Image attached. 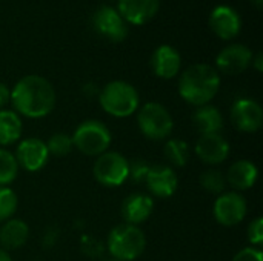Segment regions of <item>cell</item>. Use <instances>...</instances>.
Wrapping results in <instances>:
<instances>
[{
    "mask_svg": "<svg viewBox=\"0 0 263 261\" xmlns=\"http://www.w3.org/2000/svg\"><path fill=\"white\" fill-rule=\"evenodd\" d=\"M9 102L18 115L28 118H43L55 106L54 86L42 75H25L12 88Z\"/></svg>",
    "mask_w": 263,
    "mask_h": 261,
    "instance_id": "cell-1",
    "label": "cell"
},
{
    "mask_svg": "<svg viewBox=\"0 0 263 261\" xmlns=\"http://www.w3.org/2000/svg\"><path fill=\"white\" fill-rule=\"evenodd\" d=\"M220 88L219 71L208 63H196L186 68L179 78L180 97L193 105L203 106L217 95Z\"/></svg>",
    "mask_w": 263,
    "mask_h": 261,
    "instance_id": "cell-2",
    "label": "cell"
},
{
    "mask_svg": "<svg viewBox=\"0 0 263 261\" xmlns=\"http://www.w3.org/2000/svg\"><path fill=\"white\" fill-rule=\"evenodd\" d=\"M99 103L102 109L116 117V118H125L137 112L140 97L137 89L123 80H114L103 86L99 92Z\"/></svg>",
    "mask_w": 263,
    "mask_h": 261,
    "instance_id": "cell-3",
    "label": "cell"
},
{
    "mask_svg": "<svg viewBox=\"0 0 263 261\" xmlns=\"http://www.w3.org/2000/svg\"><path fill=\"white\" fill-rule=\"evenodd\" d=\"M106 248L116 260L134 261L143 254L146 248V237L139 226L122 223L114 226L108 234Z\"/></svg>",
    "mask_w": 263,
    "mask_h": 261,
    "instance_id": "cell-4",
    "label": "cell"
},
{
    "mask_svg": "<svg viewBox=\"0 0 263 261\" xmlns=\"http://www.w3.org/2000/svg\"><path fill=\"white\" fill-rule=\"evenodd\" d=\"M72 145L88 157H99L111 146L112 135L109 128L99 120L82 122L71 135Z\"/></svg>",
    "mask_w": 263,
    "mask_h": 261,
    "instance_id": "cell-5",
    "label": "cell"
},
{
    "mask_svg": "<svg viewBox=\"0 0 263 261\" xmlns=\"http://www.w3.org/2000/svg\"><path fill=\"white\" fill-rule=\"evenodd\" d=\"M137 125L140 132L154 142L166 140L174 129V122L170 111L157 102L145 103L137 112Z\"/></svg>",
    "mask_w": 263,
    "mask_h": 261,
    "instance_id": "cell-6",
    "label": "cell"
},
{
    "mask_svg": "<svg viewBox=\"0 0 263 261\" xmlns=\"http://www.w3.org/2000/svg\"><path fill=\"white\" fill-rule=\"evenodd\" d=\"M97 183L106 188L122 186L128 180V160L116 151H106L99 155L92 166Z\"/></svg>",
    "mask_w": 263,
    "mask_h": 261,
    "instance_id": "cell-7",
    "label": "cell"
},
{
    "mask_svg": "<svg viewBox=\"0 0 263 261\" xmlns=\"http://www.w3.org/2000/svg\"><path fill=\"white\" fill-rule=\"evenodd\" d=\"M247 212H248L247 200L240 192H236V191L220 194L216 198L214 208H213L216 222L227 228H233L242 223L247 217Z\"/></svg>",
    "mask_w": 263,
    "mask_h": 261,
    "instance_id": "cell-8",
    "label": "cell"
},
{
    "mask_svg": "<svg viewBox=\"0 0 263 261\" xmlns=\"http://www.w3.org/2000/svg\"><path fill=\"white\" fill-rule=\"evenodd\" d=\"M91 23L99 35L111 42H123L128 37V23L112 6H99L92 14Z\"/></svg>",
    "mask_w": 263,
    "mask_h": 261,
    "instance_id": "cell-9",
    "label": "cell"
},
{
    "mask_svg": "<svg viewBox=\"0 0 263 261\" xmlns=\"http://www.w3.org/2000/svg\"><path fill=\"white\" fill-rule=\"evenodd\" d=\"M231 122L242 132H256L262 128L263 109L254 98H237L231 106Z\"/></svg>",
    "mask_w": 263,
    "mask_h": 261,
    "instance_id": "cell-10",
    "label": "cell"
},
{
    "mask_svg": "<svg viewBox=\"0 0 263 261\" xmlns=\"http://www.w3.org/2000/svg\"><path fill=\"white\" fill-rule=\"evenodd\" d=\"M14 155L18 163V168H23L28 172L40 171L49 158L46 143L37 137H28L20 140Z\"/></svg>",
    "mask_w": 263,
    "mask_h": 261,
    "instance_id": "cell-11",
    "label": "cell"
},
{
    "mask_svg": "<svg viewBox=\"0 0 263 261\" xmlns=\"http://www.w3.org/2000/svg\"><path fill=\"white\" fill-rule=\"evenodd\" d=\"M253 57H254V52L247 45L233 43L223 48L217 54L216 69L228 75H237L250 68Z\"/></svg>",
    "mask_w": 263,
    "mask_h": 261,
    "instance_id": "cell-12",
    "label": "cell"
},
{
    "mask_svg": "<svg viewBox=\"0 0 263 261\" xmlns=\"http://www.w3.org/2000/svg\"><path fill=\"white\" fill-rule=\"evenodd\" d=\"M210 28L222 40H231L239 35L242 29L240 14L228 5L216 6L210 14Z\"/></svg>",
    "mask_w": 263,
    "mask_h": 261,
    "instance_id": "cell-13",
    "label": "cell"
},
{
    "mask_svg": "<svg viewBox=\"0 0 263 261\" xmlns=\"http://www.w3.org/2000/svg\"><path fill=\"white\" fill-rule=\"evenodd\" d=\"M145 185L151 195L157 198H170L174 195L179 186V178L174 169L168 165H154L151 166Z\"/></svg>",
    "mask_w": 263,
    "mask_h": 261,
    "instance_id": "cell-14",
    "label": "cell"
},
{
    "mask_svg": "<svg viewBox=\"0 0 263 261\" xmlns=\"http://www.w3.org/2000/svg\"><path fill=\"white\" fill-rule=\"evenodd\" d=\"M230 143L222 134L200 135L196 143V155L206 165H220L230 157Z\"/></svg>",
    "mask_w": 263,
    "mask_h": 261,
    "instance_id": "cell-15",
    "label": "cell"
},
{
    "mask_svg": "<svg viewBox=\"0 0 263 261\" xmlns=\"http://www.w3.org/2000/svg\"><path fill=\"white\" fill-rule=\"evenodd\" d=\"M160 8V0H117V11L129 25H145L154 18Z\"/></svg>",
    "mask_w": 263,
    "mask_h": 261,
    "instance_id": "cell-16",
    "label": "cell"
},
{
    "mask_svg": "<svg viewBox=\"0 0 263 261\" xmlns=\"http://www.w3.org/2000/svg\"><path fill=\"white\" fill-rule=\"evenodd\" d=\"M182 66V58L179 51L171 45H160L151 55L153 72L163 80L174 78Z\"/></svg>",
    "mask_w": 263,
    "mask_h": 261,
    "instance_id": "cell-17",
    "label": "cell"
},
{
    "mask_svg": "<svg viewBox=\"0 0 263 261\" xmlns=\"http://www.w3.org/2000/svg\"><path fill=\"white\" fill-rule=\"evenodd\" d=\"M153 209H154L153 197L146 195V194L136 192V194L128 195L123 200L120 214H122V218L125 220V223L139 226L140 223L146 222L151 217Z\"/></svg>",
    "mask_w": 263,
    "mask_h": 261,
    "instance_id": "cell-18",
    "label": "cell"
},
{
    "mask_svg": "<svg viewBox=\"0 0 263 261\" xmlns=\"http://www.w3.org/2000/svg\"><path fill=\"white\" fill-rule=\"evenodd\" d=\"M257 175H259V171L253 162L239 160L230 166L225 178H227V183L236 192H240V191L251 189L257 182Z\"/></svg>",
    "mask_w": 263,
    "mask_h": 261,
    "instance_id": "cell-19",
    "label": "cell"
},
{
    "mask_svg": "<svg viewBox=\"0 0 263 261\" xmlns=\"http://www.w3.org/2000/svg\"><path fill=\"white\" fill-rule=\"evenodd\" d=\"M28 238L29 226L20 218H9L0 226V246L6 252L23 248Z\"/></svg>",
    "mask_w": 263,
    "mask_h": 261,
    "instance_id": "cell-20",
    "label": "cell"
},
{
    "mask_svg": "<svg viewBox=\"0 0 263 261\" xmlns=\"http://www.w3.org/2000/svg\"><path fill=\"white\" fill-rule=\"evenodd\" d=\"M191 120L200 135L220 134V131L223 129V115H222L220 109L213 105L199 106L194 111Z\"/></svg>",
    "mask_w": 263,
    "mask_h": 261,
    "instance_id": "cell-21",
    "label": "cell"
},
{
    "mask_svg": "<svg viewBox=\"0 0 263 261\" xmlns=\"http://www.w3.org/2000/svg\"><path fill=\"white\" fill-rule=\"evenodd\" d=\"M23 131L20 115L12 109H0V146H11L20 142Z\"/></svg>",
    "mask_w": 263,
    "mask_h": 261,
    "instance_id": "cell-22",
    "label": "cell"
},
{
    "mask_svg": "<svg viewBox=\"0 0 263 261\" xmlns=\"http://www.w3.org/2000/svg\"><path fill=\"white\" fill-rule=\"evenodd\" d=\"M163 155L171 166L183 168L190 162V145L180 138H168L165 143Z\"/></svg>",
    "mask_w": 263,
    "mask_h": 261,
    "instance_id": "cell-23",
    "label": "cell"
},
{
    "mask_svg": "<svg viewBox=\"0 0 263 261\" xmlns=\"http://www.w3.org/2000/svg\"><path fill=\"white\" fill-rule=\"evenodd\" d=\"M18 175V163L15 160V155L5 149L0 148V186H8L11 185Z\"/></svg>",
    "mask_w": 263,
    "mask_h": 261,
    "instance_id": "cell-24",
    "label": "cell"
},
{
    "mask_svg": "<svg viewBox=\"0 0 263 261\" xmlns=\"http://www.w3.org/2000/svg\"><path fill=\"white\" fill-rule=\"evenodd\" d=\"M200 186L210 192V194H214V195H220L225 192V186H227V178L223 175L222 171L219 169H206L205 172H202L200 178Z\"/></svg>",
    "mask_w": 263,
    "mask_h": 261,
    "instance_id": "cell-25",
    "label": "cell"
},
{
    "mask_svg": "<svg viewBox=\"0 0 263 261\" xmlns=\"http://www.w3.org/2000/svg\"><path fill=\"white\" fill-rule=\"evenodd\" d=\"M45 143H46L49 155H55V157H65V155H68L74 149L71 135L65 134V132L52 134L49 137V140L45 142Z\"/></svg>",
    "mask_w": 263,
    "mask_h": 261,
    "instance_id": "cell-26",
    "label": "cell"
},
{
    "mask_svg": "<svg viewBox=\"0 0 263 261\" xmlns=\"http://www.w3.org/2000/svg\"><path fill=\"white\" fill-rule=\"evenodd\" d=\"M17 194L8 186H0V223H5L6 220L12 218L17 211Z\"/></svg>",
    "mask_w": 263,
    "mask_h": 261,
    "instance_id": "cell-27",
    "label": "cell"
},
{
    "mask_svg": "<svg viewBox=\"0 0 263 261\" xmlns=\"http://www.w3.org/2000/svg\"><path fill=\"white\" fill-rule=\"evenodd\" d=\"M151 169V165L143 158H134L128 162V178L134 183H145V178Z\"/></svg>",
    "mask_w": 263,
    "mask_h": 261,
    "instance_id": "cell-28",
    "label": "cell"
},
{
    "mask_svg": "<svg viewBox=\"0 0 263 261\" xmlns=\"http://www.w3.org/2000/svg\"><path fill=\"white\" fill-rule=\"evenodd\" d=\"M80 246H82V252L91 258H99L105 251L102 242H99L94 237H83L80 242Z\"/></svg>",
    "mask_w": 263,
    "mask_h": 261,
    "instance_id": "cell-29",
    "label": "cell"
},
{
    "mask_svg": "<svg viewBox=\"0 0 263 261\" xmlns=\"http://www.w3.org/2000/svg\"><path fill=\"white\" fill-rule=\"evenodd\" d=\"M248 240L254 248H260L263 243V220L260 217L254 218L248 226Z\"/></svg>",
    "mask_w": 263,
    "mask_h": 261,
    "instance_id": "cell-30",
    "label": "cell"
},
{
    "mask_svg": "<svg viewBox=\"0 0 263 261\" xmlns=\"http://www.w3.org/2000/svg\"><path fill=\"white\" fill-rule=\"evenodd\" d=\"M231 261H263L262 251L259 248H245L239 251Z\"/></svg>",
    "mask_w": 263,
    "mask_h": 261,
    "instance_id": "cell-31",
    "label": "cell"
},
{
    "mask_svg": "<svg viewBox=\"0 0 263 261\" xmlns=\"http://www.w3.org/2000/svg\"><path fill=\"white\" fill-rule=\"evenodd\" d=\"M57 238H59V231L54 229V228H49V229H46L45 235L42 237V245L46 249H51L57 243Z\"/></svg>",
    "mask_w": 263,
    "mask_h": 261,
    "instance_id": "cell-32",
    "label": "cell"
},
{
    "mask_svg": "<svg viewBox=\"0 0 263 261\" xmlns=\"http://www.w3.org/2000/svg\"><path fill=\"white\" fill-rule=\"evenodd\" d=\"M9 94L11 91L8 89V86L0 82V109H3V106L9 102Z\"/></svg>",
    "mask_w": 263,
    "mask_h": 261,
    "instance_id": "cell-33",
    "label": "cell"
},
{
    "mask_svg": "<svg viewBox=\"0 0 263 261\" xmlns=\"http://www.w3.org/2000/svg\"><path fill=\"white\" fill-rule=\"evenodd\" d=\"M251 65L256 68V71L257 72H262L263 71V55L262 52H259V54H256L254 57H253V62H251Z\"/></svg>",
    "mask_w": 263,
    "mask_h": 261,
    "instance_id": "cell-34",
    "label": "cell"
},
{
    "mask_svg": "<svg viewBox=\"0 0 263 261\" xmlns=\"http://www.w3.org/2000/svg\"><path fill=\"white\" fill-rule=\"evenodd\" d=\"M0 261H12L11 257H9V254L5 249H2V248H0Z\"/></svg>",
    "mask_w": 263,
    "mask_h": 261,
    "instance_id": "cell-35",
    "label": "cell"
},
{
    "mask_svg": "<svg viewBox=\"0 0 263 261\" xmlns=\"http://www.w3.org/2000/svg\"><path fill=\"white\" fill-rule=\"evenodd\" d=\"M250 2H251V3H253L256 8H257V9H260V8L263 6V0H250Z\"/></svg>",
    "mask_w": 263,
    "mask_h": 261,
    "instance_id": "cell-36",
    "label": "cell"
},
{
    "mask_svg": "<svg viewBox=\"0 0 263 261\" xmlns=\"http://www.w3.org/2000/svg\"><path fill=\"white\" fill-rule=\"evenodd\" d=\"M105 261H119V260H116V258H111V260H105Z\"/></svg>",
    "mask_w": 263,
    "mask_h": 261,
    "instance_id": "cell-37",
    "label": "cell"
}]
</instances>
